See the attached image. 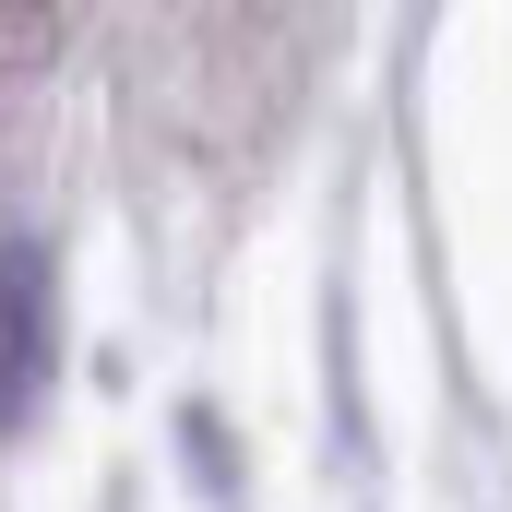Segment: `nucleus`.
<instances>
[{
  "label": "nucleus",
  "instance_id": "1",
  "mask_svg": "<svg viewBox=\"0 0 512 512\" xmlns=\"http://www.w3.org/2000/svg\"><path fill=\"white\" fill-rule=\"evenodd\" d=\"M48 358H60L48 251H36V239H0V429H24V417H36V393H48Z\"/></svg>",
  "mask_w": 512,
  "mask_h": 512
}]
</instances>
